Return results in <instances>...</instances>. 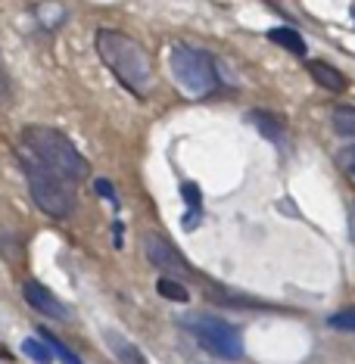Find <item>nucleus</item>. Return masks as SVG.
<instances>
[{"instance_id":"nucleus-12","label":"nucleus","mask_w":355,"mask_h":364,"mask_svg":"<svg viewBox=\"0 0 355 364\" xmlns=\"http://www.w3.org/2000/svg\"><path fill=\"white\" fill-rule=\"evenodd\" d=\"M268 41H275L277 47L290 50L293 56H305V41L300 38V31H293V28H271Z\"/></svg>"},{"instance_id":"nucleus-22","label":"nucleus","mask_w":355,"mask_h":364,"mask_svg":"<svg viewBox=\"0 0 355 364\" xmlns=\"http://www.w3.org/2000/svg\"><path fill=\"white\" fill-rule=\"evenodd\" d=\"M112 243H115V250H122V243H125V228H122L119 225V221H115V225H112Z\"/></svg>"},{"instance_id":"nucleus-5","label":"nucleus","mask_w":355,"mask_h":364,"mask_svg":"<svg viewBox=\"0 0 355 364\" xmlns=\"http://www.w3.org/2000/svg\"><path fill=\"white\" fill-rule=\"evenodd\" d=\"M187 327L194 330V336L200 339V346L206 352L218 355V358L225 361H237L243 355V339H240V330L231 327L228 321L221 318H209V314H203V318H191L187 321Z\"/></svg>"},{"instance_id":"nucleus-11","label":"nucleus","mask_w":355,"mask_h":364,"mask_svg":"<svg viewBox=\"0 0 355 364\" xmlns=\"http://www.w3.org/2000/svg\"><path fill=\"white\" fill-rule=\"evenodd\" d=\"M35 16H38L41 26H47V28H60L69 13H65V6L60 4V0H44V4H38V6H35Z\"/></svg>"},{"instance_id":"nucleus-2","label":"nucleus","mask_w":355,"mask_h":364,"mask_svg":"<svg viewBox=\"0 0 355 364\" xmlns=\"http://www.w3.org/2000/svg\"><path fill=\"white\" fill-rule=\"evenodd\" d=\"M22 140L31 150V156L47 165L51 171H56L60 178L65 181H85L88 178V159L81 156L75 146H72L69 137H63L56 128H47V125H28L22 128Z\"/></svg>"},{"instance_id":"nucleus-23","label":"nucleus","mask_w":355,"mask_h":364,"mask_svg":"<svg viewBox=\"0 0 355 364\" xmlns=\"http://www.w3.org/2000/svg\"><path fill=\"white\" fill-rule=\"evenodd\" d=\"M349 221H352V237H355V205H352V218Z\"/></svg>"},{"instance_id":"nucleus-16","label":"nucleus","mask_w":355,"mask_h":364,"mask_svg":"<svg viewBox=\"0 0 355 364\" xmlns=\"http://www.w3.org/2000/svg\"><path fill=\"white\" fill-rule=\"evenodd\" d=\"M41 339H44V343L51 346V349H53L56 355H60V358H63L65 364H81V358H78V355L65 349V346H63V339H60V336H53V333H51V330H47V327H41Z\"/></svg>"},{"instance_id":"nucleus-21","label":"nucleus","mask_w":355,"mask_h":364,"mask_svg":"<svg viewBox=\"0 0 355 364\" xmlns=\"http://www.w3.org/2000/svg\"><path fill=\"white\" fill-rule=\"evenodd\" d=\"M340 162L346 165V171H352V175H355V146H349V150H343Z\"/></svg>"},{"instance_id":"nucleus-18","label":"nucleus","mask_w":355,"mask_h":364,"mask_svg":"<svg viewBox=\"0 0 355 364\" xmlns=\"http://www.w3.org/2000/svg\"><path fill=\"white\" fill-rule=\"evenodd\" d=\"M327 324L334 327V330H349V333H355V309H346V311L330 314Z\"/></svg>"},{"instance_id":"nucleus-1","label":"nucleus","mask_w":355,"mask_h":364,"mask_svg":"<svg viewBox=\"0 0 355 364\" xmlns=\"http://www.w3.org/2000/svg\"><path fill=\"white\" fill-rule=\"evenodd\" d=\"M97 53L110 65V72L125 85L131 94L147 97L153 90V65L150 56L144 53V47L134 38L122 35L115 28H100L97 31Z\"/></svg>"},{"instance_id":"nucleus-13","label":"nucleus","mask_w":355,"mask_h":364,"mask_svg":"<svg viewBox=\"0 0 355 364\" xmlns=\"http://www.w3.org/2000/svg\"><path fill=\"white\" fill-rule=\"evenodd\" d=\"M209 296L212 302H218V305H240V309H268L265 302H259V299H250V296H234V293H225V289H209Z\"/></svg>"},{"instance_id":"nucleus-6","label":"nucleus","mask_w":355,"mask_h":364,"mask_svg":"<svg viewBox=\"0 0 355 364\" xmlns=\"http://www.w3.org/2000/svg\"><path fill=\"white\" fill-rule=\"evenodd\" d=\"M144 252H147V259H150V264H156L159 271H165V277L178 280V277H191L194 274L184 255H181L175 246H171L165 237H159V234H147L144 237Z\"/></svg>"},{"instance_id":"nucleus-20","label":"nucleus","mask_w":355,"mask_h":364,"mask_svg":"<svg viewBox=\"0 0 355 364\" xmlns=\"http://www.w3.org/2000/svg\"><path fill=\"white\" fill-rule=\"evenodd\" d=\"M94 190L103 196V200L115 203V190H112V184H110V181H106V178H97V181H94Z\"/></svg>"},{"instance_id":"nucleus-7","label":"nucleus","mask_w":355,"mask_h":364,"mask_svg":"<svg viewBox=\"0 0 355 364\" xmlns=\"http://www.w3.org/2000/svg\"><path fill=\"white\" fill-rule=\"evenodd\" d=\"M22 296L28 299L31 309H38L41 314H47V318H53V321H69V309L56 299V296L51 293L47 287H41L38 280H26L22 284Z\"/></svg>"},{"instance_id":"nucleus-8","label":"nucleus","mask_w":355,"mask_h":364,"mask_svg":"<svg viewBox=\"0 0 355 364\" xmlns=\"http://www.w3.org/2000/svg\"><path fill=\"white\" fill-rule=\"evenodd\" d=\"M246 119H250V125H253V128H259V134H265L271 144H280V140H284V122H280L277 115L255 109V112L246 115Z\"/></svg>"},{"instance_id":"nucleus-3","label":"nucleus","mask_w":355,"mask_h":364,"mask_svg":"<svg viewBox=\"0 0 355 364\" xmlns=\"http://www.w3.org/2000/svg\"><path fill=\"white\" fill-rule=\"evenodd\" d=\"M22 171H26V178H28L31 200H35L38 209L56 221L69 218L72 209H75V196H72L65 178H60L56 171H51L47 165L31 159V156H22Z\"/></svg>"},{"instance_id":"nucleus-4","label":"nucleus","mask_w":355,"mask_h":364,"mask_svg":"<svg viewBox=\"0 0 355 364\" xmlns=\"http://www.w3.org/2000/svg\"><path fill=\"white\" fill-rule=\"evenodd\" d=\"M169 65L171 75L184 94L191 97H206L218 87V75H216V60H212L206 50H194L187 44H175L169 50Z\"/></svg>"},{"instance_id":"nucleus-17","label":"nucleus","mask_w":355,"mask_h":364,"mask_svg":"<svg viewBox=\"0 0 355 364\" xmlns=\"http://www.w3.org/2000/svg\"><path fill=\"white\" fill-rule=\"evenodd\" d=\"M334 131L340 137H355V109H337L334 112Z\"/></svg>"},{"instance_id":"nucleus-10","label":"nucleus","mask_w":355,"mask_h":364,"mask_svg":"<svg viewBox=\"0 0 355 364\" xmlns=\"http://www.w3.org/2000/svg\"><path fill=\"white\" fill-rule=\"evenodd\" d=\"M309 72H312V78H315L321 87H327V90H343L346 87V78L340 75V72H337L334 65L321 63V60L309 63Z\"/></svg>"},{"instance_id":"nucleus-15","label":"nucleus","mask_w":355,"mask_h":364,"mask_svg":"<svg viewBox=\"0 0 355 364\" xmlns=\"http://www.w3.org/2000/svg\"><path fill=\"white\" fill-rule=\"evenodd\" d=\"M22 355H28L35 364H51L53 355H51V346L44 339H22Z\"/></svg>"},{"instance_id":"nucleus-19","label":"nucleus","mask_w":355,"mask_h":364,"mask_svg":"<svg viewBox=\"0 0 355 364\" xmlns=\"http://www.w3.org/2000/svg\"><path fill=\"white\" fill-rule=\"evenodd\" d=\"M181 196H184V203L191 205L194 212L200 209V203H203V193H200V187H196V184H184V187H181Z\"/></svg>"},{"instance_id":"nucleus-14","label":"nucleus","mask_w":355,"mask_h":364,"mask_svg":"<svg viewBox=\"0 0 355 364\" xmlns=\"http://www.w3.org/2000/svg\"><path fill=\"white\" fill-rule=\"evenodd\" d=\"M156 289H159V296H165V299H171V302H187V299H191L187 287L181 284V280H175V277H159Z\"/></svg>"},{"instance_id":"nucleus-9","label":"nucleus","mask_w":355,"mask_h":364,"mask_svg":"<svg viewBox=\"0 0 355 364\" xmlns=\"http://www.w3.org/2000/svg\"><path fill=\"white\" fill-rule=\"evenodd\" d=\"M106 343H110V349H112V355L119 358L122 364H147V358H144V352L137 349L131 339H125L122 333H106Z\"/></svg>"}]
</instances>
